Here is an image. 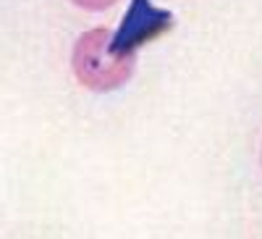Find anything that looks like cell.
<instances>
[{
  "mask_svg": "<svg viewBox=\"0 0 262 239\" xmlns=\"http://www.w3.org/2000/svg\"><path fill=\"white\" fill-rule=\"evenodd\" d=\"M111 29L97 27L84 32L74 45V74L76 79L95 92H111L123 87L137 66V55L111 53Z\"/></svg>",
  "mask_w": 262,
  "mask_h": 239,
  "instance_id": "cell-1",
  "label": "cell"
},
{
  "mask_svg": "<svg viewBox=\"0 0 262 239\" xmlns=\"http://www.w3.org/2000/svg\"><path fill=\"white\" fill-rule=\"evenodd\" d=\"M173 29V13L155 8L152 0H131L118 32L111 37V53L137 55V48L158 39Z\"/></svg>",
  "mask_w": 262,
  "mask_h": 239,
  "instance_id": "cell-2",
  "label": "cell"
},
{
  "mask_svg": "<svg viewBox=\"0 0 262 239\" xmlns=\"http://www.w3.org/2000/svg\"><path fill=\"white\" fill-rule=\"evenodd\" d=\"M74 3L86 8V11H105V8H111L116 0H74Z\"/></svg>",
  "mask_w": 262,
  "mask_h": 239,
  "instance_id": "cell-3",
  "label": "cell"
}]
</instances>
